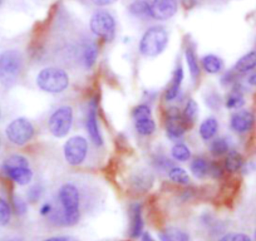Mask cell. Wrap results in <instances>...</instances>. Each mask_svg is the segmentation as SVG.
Masks as SVG:
<instances>
[{
  "label": "cell",
  "mask_w": 256,
  "mask_h": 241,
  "mask_svg": "<svg viewBox=\"0 0 256 241\" xmlns=\"http://www.w3.org/2000/svg\"><path fill=\"white\" fill-rule=\"evenodd\" d=\"M14 206H16V212L20 214V215H22V214L26 212V202H24V201L22 200L20 198H14Z\"/></svg>",
  "instance_id": "35"
},
{
  "label": "cell",
  "mask_w": 256,
  "mask_h": 241,
  "mask_svg": "<svg viewBox=\"0 0 256 241\" xmlns=\"http://www.w3.org/2000/svg\"><path fill=\"white\" fill-rule=\"evenodd\" d=\"M136 120V131L138 132L142 136H150L156 130V124H154V120L151 117L141 118V120Z\"/></svg>",
  "instance_id": "25"
},
{
  "label": "cell",
  "mask_w": 256,
  "mask_h": 241,
  "mask_svg": "<svg viewBox=\"0 0 256 241\" xmlns=\"http://www.w3.org/2000/svg\"><path fill=\"white\" fill-rule=\"evenodd\" d=\"M6 241H20V238H9V240H6Z\"/></svg>",
  "instance_id": "42"
},
{
  "label": "cell",
  "mask_w": 256,
  "mask_h": 241,
  "mask_svg": "<svg viewBox=\"0 0 256 241\" xmlns=\"http://www.w3.org/2000/svg\"><path fill=\"white\" fill-rule=\"evenodd\" d=\"M184 56H186V62L187 66H188L191 77L194 80H198V76H200V64H198V59L196 56L194 48L192 46H187L186 52H184Z\"/></svg>",
  "instance_id": "19"
},
{
  "label": "cell",
  "mask_w": 256,
  "mask_h": 241,
  "mask_svg": "<svg viewBox=\"0 0 256 241\" xmlns=\"http://www.w3.org/2000/svg\"><path fill=\"white\" fill-rule=\"evenodd\" d=\"M0 144H2V138H0Z\"/></svg>",
  "instance_id": "45"
},
{
  "label": "cell",
  "mask_w": 256,
  "mask_h": 241,
  "mask_svg": "<svg viewBox=\"0 0 256 241\" xmlns=\"http://www.w3.org/2000/svg\"><path fill=\"white\" fill-rule=\"evenodd\" d=\"M254 241H256V228H255V232H254Z\"/></svg>",
  "instance_id": "43"
},
{
  "label": "cell",
  "mask_w": 256,
  "mask_h": 241,
  "mask_svg": "<svg viewBox=\"0 0 256 241\" xmlns=\"http://www.w3.org/2000/svg\"><path fill=\"white\" fill-rule=\"evenodd\" d=\"M198 103L194 100H190L188 102L186 103V107H184V112H182V117H184V124H186L187 127H191L192 124L196 122V118H198Z\"/></svg>",
  "instance_id": "22"
},
{
  "label": "cell",
  "mask_w": 256,
  "mask_h": 241,
  "mask_svg": "<svg viewBox=\"0 0 256 241\" xmlns=\"http://www.w3.org/2000/svg\"><path fill=\"white\" fill-rule=\"evenodd\" d=\"M254 124H255V117H254L250 110H241L232 113L230 118V124L232 131L240 134H248V131H251Z\"/></svg>",
  "instance_id": "11"
},
{
  "label": "cell",
  "mask_w": 256,
  "mask_h": 241,
  "mask_svg": "<svg viewBox=\"0 0 256 241\" xmlns=\"http://www.w3.org/2000/svg\"><path fill=\"white\" fill-rule=\"evenodd\" d=\"M128 10L136 18H151L150 16L148 4H147L146 0H136L128 6Z\"/></svg>",
  "instance_id": "24"
},
{
  "label": "cell",
  "mask_w": 256,
  "mask_h": 241,
  "mask_svg": "<svg viewBox=\"0 0 256 241\" xmlns=\"http://www.w3.org/2000/svg\"><path fill=\"white\" fill-rule=\"evenodd\" d=\"M59 202L64 218V225L73 226L80 220V191L73 184H64L58 192Z\"/></svg>",
  "instance_id": "1"
},
{
  "label": "cell",
  "mask_w": 256,
  "mask_h": 241,
  "mask_svg": "<svg viewBox=\"0 0 256 241\" xmlns=\"http://www.w3.org/2000/svg\"><path fill=\"white\" fill-rule=\"evenodd\" d=\"M225 104L230 110H238V108L242 107L245 104V97H244L242 92L238 88H236L232 92L228 93Z\"/></svg>",
  "instance_id": "26"
},
{
  "label": "cell",
  "mask_w": 256,
  "mask_h": 241,
  "mask_svg": "<svg viewBox=\"0 0 256 241\" xmlns=\"http://www.w3.org/2000/svg\"><path fill=\"white\" fill-rule=\"evenodd\" d=\"M218 124L216 118L208 117L204 120L200 126V136L202 137V140L205 141H210L211 138L215 137V134H218Z\"/></svg>",
  "instance_id": "18"
},
{
  "label": "cell",
  "mask_w": 256,
  "mask_h": 241,
  "mask_svg": "<svg viewBox=\"0 0 256 241\" xmlns=\"http://www.w3.org/2000/svg\"><path fill=\"white\" fill-rule=\"evenodd\" d=\"M142 241H156L148 232H142Z\"/></svg>",
  "instance_id": "41"
},
{
  "label": "cell",
  "mask_w": 256,
  "mask_h": 241,
  "mask_svg": "<svg viewBox=\"0 0 256 241\" xmlns=\"http://www.w3.org/2000/svg\"><path fill=\"white\" fill-rule=\"evenodd\" d=\"M191 172L196 177H205L210 174V164L205 158H196L191 164Z\"/></svg>",
  "instance_id": "27"
},
{
  "label": "cell",
  "mask_w": 256,
  "mask_h": 241,
  "mask_svg": "<svg viewBox=\"0 0 256 241\" xmlns=\"http://www.w3.org/2000/svg\"><path fill=\"white\" fill-rule=\"evenodd\" d=\"M148 4L150 16L156 20H167L177 13V0H146Z\"/></svg>",
  "instance_id": "9"
},
{
  "label": "cell",
  "mask_w": 256,
  "mask_h": 241,
  "mask_svg": "<svg viewBox=\"0 0 256 241\" xmlns=\"http://www.w3.org/2000/svg\"><path fill=\"white\" fill-rule=\"evenodd\" d=\"M134 120H141V118L151 117V110H150L148 106L146 104L137 106L134 110Z\"/></svg>",
  "instance_id": "34"
},
{
  "label": "cell",
  "mask_w": 256,
  "mask_h": 241,
  "mask_svg": "<svg viewBox=\"0 0 256 241\" xmlns=\"http://www.w3.org/2000/svg\"><path fill=\"white\" fill-rule=\"evenodd\" d=\"M2 3H3V0H0V6H2Z\"/></svg>",
  "instance_id": "44"
},
{
  "label": "cell",
  "mask_w": 256,
  "mask_h": 241,
  "mask_svg": "<svg viewBox=\"0 0 256 241\" xmlns=\"http://www.w3.org/2000/svg\"><path fill=\"white\" fill-rule=\"evenodd\" d=\"M6 174L18 185H28L33 178V172L29 167H16V168L6 170Z\"/></svg>",
  "instance_id": "15"
},
{
  "label": "cell",
  "mask_w": 256,
  "mask_h": 241,
  "mask_svg": "<svg viewBox=\"0 0 256 241\" xmlns=\"http://www.w3.org/2000/svg\"><path fill=\"white\" fill-rule=\"evenodd\" d=\"M87 140L80 136L72 137L64 144V157H66V161L72 166H78V164H83L87 157Z\"/></svg>",
  "instance_id": "8"
},
{
  "label": "cell",
  "mask_w": 256,
  "mask_h": 241,
  "mask_svg": "<svg viewBox=\"0 0 256 241\" xmlns=\"http://www.w3.org/2000/svg\"><path fill=\"white\" fill-rule=\"evenodd\" d=\"M168 43V33L164 26H154L147 29L140 42V52L146 56H156L164 50Z\"/></svg>",
  "instance_id": "4"
},
{
  "label": "cell",
  "mask_w": 256,
  "mask_h": 241,
  "mask_svg": "<svg viewBox=\"0 0 256 241\" xmlns=\"http://www.w3.org/2000/svg\"><path fill=\"white\" fill-rule=\"evenodd\" d=\"M44 241H78L76 238H70V236H56V238H46Z\"/></svg>",
  "instance_id": "38"
},
{
  "label": "cell",
  "mask_w": 256,
  "mask_h": 241,
  "mask_svg": "<svg viewBox=\"0 0 256 241\" xmlns=\"http://www.w3.org/2000/svg\"><path fill=\"white\" fill-rule=\"evenodd\" d=\"M244 166V158L238 152L228 151V157L225 160V167L230 172H238Z\"/></svg>",
  "instance_id": "23"
},
{
  "label": "cell",
  "mask_w": 256,
  "mask_h": 241,
  "mask_svg": "<svg viewBox=\"0 0 256 241\" xmlns=\"http://www.w3.org/2000/svg\"><path fill=\"white\" fill-rule=\"evenodd\" d=\"M92 33L110 42L116 34V20L107 10H98L92 16L90 22Z\"/></svg>",
  "instance_id": "6"
},
{
  "label": "cell",
  "mask_w": 256,
  "mask_h": 241,
  "mask_svg": "<svg viewBox=\"0 0 256 241\" xmlns=\"http://www.w3.org/2000/svg\"><path fill=\"white\" fill-rule=\"evenodd\" d=\"M218 241H251V238L244 232H228L218 238Z\"/></svg>",
  "instance_id": "33"
},
{
  "label": "cell",
  "mask_w": 256,
  "mask_h": 241,
  "mask_svg": "<svg viewBox=\"0 0 256 241\" xmlns=\"http://www.w3.org/2000/svg\"><path fill=\"white\" fill-rule=\"evenodd\" d=\"M6 137L12 144L23 146L28 144L34 134L33 124L26 118H16L6 127Z\"/></svg>",
  "instance_id": "7"
},
{
  "label": "cell",
  "mask_w": 256,
  "mask_h": 241,
  "mask_svg": "<svg viewBox=\"0 0 256 241\" xmlns=\"http://www.w3.org/2000/svg\"><path fill=\"white\" fill-rule=\"evenodd\" d=\"M182 80H184V70H182V66L178 63L174 72L171 86H170L168 90H167L166 92L167 100H174V98H177V96L180 94V90H181Z\"/></svg>",
  "instance_id": "16"
},
{
  "label": "cell",
  "mask_w": 256,
  "mask_h": 241,
  "mask_svg": "<svg viewBox=\"0 0 256 241\" xmlns=\"http://www.w3.org/2000/svg\"><path fill=\"white\" fill-rule=\"evenodd\" d=\"M171 154L176 161H187L191 157V151L186 144H176L172 147Z\"/></svg>",
  "instance_id": "30"
},
{
  "label": "cell",
  "mask_w": 256,
  "mask_h": 241,
  "mask_svg": "<svg viewBox=\"0 0 256 241\" xmlns=\"http://www.w3.org/2000/svg\"><path fill=\"white\" fill-rule=\"evenodd\" d=\"M161 241H190L188 234L176 228H170L160 234Z\"/></svg>",
  "instance_id": "21"
},
{
  "label": "cell",
  "mask_w": 256,
  "mask_h": 241,
  "mask_svg": "<svg viewBox=\"0 0 256 241\" xmlns=\"http://www.w3.org/2000/svg\"><path fill=\"white\" fill-rule=\"evenodd\" d=\"M168 177L176 184H181V185H186L190 182V177L187 174V172L184 171L181 167L174 166L170 168L168 171Z\"/></svg>",
  "instance_id": "28"
},
{
  "label": "cell",
  "mask_w": 256,
  "mask_h": 241,
  "mask_svg": "<svg viewBox=\"0 0 256 241\" xmlns=\"http://www.w3.org/2000/svg\"><path fill=\"white\" fill-rule=\"evenodd\" d=\"M73 124V110L70 106H63L54 110L53 114L49 118V131L54 137L67 136L72 128Z\"/></svg>",
  "instance_id": "5"
},
{
  "label": "cell",
  "mask_w": 256,
  "mask_h": 241,
  "mask_svg": "<svg viewBox=\"0 0 256 241\" xmlns=\"http://www.w3.org/2000/svg\"><path fill=\"white\" fill-rule=\"evenodd\" d=\"M130 218H131V228L130 234L132 238H138L144 231V220H142V208L140 204H134L130 208Z\"/></svg>",
  "instance_id": "13"
},
{
  "label": "cell",
  "mask_w": 256,
  "mask_h": 241,
  "mask_svg": "<svg viewBox=\"0 0 256 241\" xmlns=\"http://www.w3.org/2000/svg\"><path fill=\"white\" fill-rule=\"evenodd\" d=\"M98 49L93 43H87L82 49V63L86 68L93 67L97 60Z\"/></svg>",
  "instance_id": "20"
},
{
  "label": "cell",
  "mask_w": 256,
  "mask_h": 241,
  "mask_svg": "<svg viewBox=\"0 0 256 241\" xmlns=\"http://www.w3.org/2000/svg\"><path fill=\"white\" fill-rule=\"evenodd\" d=\"M16 167H29L28 160L23 156H19V154H14V156H10L9 158H6L3 164L4 171L10 168H16Z\"/></svg>",
  "instance_id": "29"
},
{
  "label": "cell",
  "mask_w": 256,
  "mask_h": 241,
  "mask_svg": "<svg viewBox=\"0 0 256 241\" xmlns=\"http://www.w3.org/2000/svg\"><path fill=\"white\" fill-rule=\"evenodd\" d=\"M23 70V56L18 50L0 53V82L6 87H13Z\"/></svg>",
  "instance_id": "2"
},
{
  "label": "cell",
  "mask_w": 256,
  "mask_h": 241,
  "mask_svg": "<svg viewBox=\"0 0 256 241\" xmlns=\"http://www.w3.org/2000/svg\"><path fill=\"white\" fill-rule=\"evenodd\" d=\"M92 2L96 4V6H110V4H113L114 2H117V0H92Z\"/></svg>",
  "instance_id": "39"
},
{
  "label": "cell",
  "mask_w": 256,
  "mask_h": 241,
  "mask_svg": "<svg viewBox=\"0 0 256 241\" xmlns=\"http://www.w3.org/2000/svg\"><path fill=\"white\" fill-rule=\"evenodd\" d=\"M40 195H42V188L36 185L34 186V188L30 190V192H29V198H30L32 201H36L39 200Z\"/></svg>",
  "instance_id": "36"
},
{
  "label": "cell",
  "mask_w": 256,
  "mask_h": 241,
  "mask_svg": "<svg viewBox=\"0 0 256 241\" xmlns=\"http://www.w3.org/2000/svg\"><path fill=\"white\" fill-rule=\"evenodd\" d=\"M201 63H202L204 70L210 74H218L224 70L222 59L218 58V56H214V54H208V56H204Z\"/></svg>",
  "instance_id": "17"
},
{
  "label": "cell",
  "mask_w": 256,
  "mask_h": 241,
  "mask_svg": "<svg viewBox=\"0 0 256 241\" xmlns=\"http://www.w3.org/2000/svg\"><path fill=\"white\" fill-rule=\"evenodd\" d=\"M36 86L46 93H60L70 86V77L60 68H44L36 77Z\"/></svg>",
  "instance_id": "3"
},
{
  "label": "cell",
  "mask_w": 256,
  "mask_h": 241,
  "mask_svg": "<svg viewBox=\"0 0 256 241\" xmlns=\"http://www.w3.org/2000/svg\"><path fill=\"white\" fill-rule=\"evenodd\" d=\"M210 151L215 156H221V154H225L230 151V144H228V141L226 138H216L211 144Z\"/></svg>",
  "instance_id": "31"
},
{
  "label": "cell",
  "mask_w": 256,
  "mask_h": 241,
  "mask_svg": "<svg viewBox=\"0 0 256 241\" xmlns=\"http://www.w3.org/2000/svg\"><path fill=\"white\" fill-rule=\"evenodd\" d=\"M86 126H87V131L90 134V140L96 146H102L103 138L102 134L100 132V126H98V118H97V106L94 102L90 104V110H88L87 120H86Z\"/></svg>",
  "instance_id": "12"
},
{
  "label": "cell",
  "mask_w": 256,
  "mask_h": 241,
  "mask_svg": "<svg viewBox=\"0 0 256 241\" xmlns=\"http://www.w3.org/2000/svg\"><path fill=\"white\" fill-rule=\"evenodd\" d=\"M52 208H53V206H52V204H44L43 208H40V214L42 215H49V212L52 211Z\"/></svg>",
  "instance_id": "40"
},
{
  "label": "cell",
  "mask_w": 256,
  "mask_h": 241,
  "mask_svg": "<svg viewBox=\"0 0 256 241\" xmlns=\"http://www.w3.org/2000/svg\"><path fill=\"white\" fill-rule=\"evenodd\" d=\"M256 68V50H251L248 53H246L245 56H241L236 62L235 68H234V72L238 73V74H246V73H250L252 70H255Z\"/></svg>",
  "instance_id": "14"
},
{
  "label": "cell",
  "mask_w": 256,
  "mask_h": 241,
  "mask_svg": "<svg viewBox=\"0 0 256 241\" xmlns=\"http://www.w3.org/2000/svg\"><path fill=\"white\" fill-rule=\"evenodd\" d=\"M0 116H2V112H0Z\"/></svg>",
  "instance_id": "46"
},
{
  "label": "cell",
  "mask_w": 256,
  "mask_h": 241,
  "mask_svg": "<svg viewBox=\"0 0 256 241\" xmlns=\"http://www.w3.org/2000/svg\"><path fill=\"white\" fill-rule=\"evenodd\" d=\"M10 216L12 211L8 202L6 200H3V198H0V225H6L10 221Z\"/></svg>",
  "instance_id": "32"
},
{
  "label": "cell",
  "mask_w": 256,
  "mask_h": 241,
  "mask_svg": "<svg viewBox=\"0 0 256 241\" xmlns=\"http://www.w3.org/2000/svg\"><path fill=\"white\" fill-rule=\"evenodd\" d=\"M246 82H248V84L256 87V70H252V72L248 73V78H246Z\"/></svg>",
  "instance_id": "37"
},
{
  "label": "cell",
  "mask_w": 256,
  "mask_h": 241,
  "mask_svg": "<svg viewBox=\"0 0 256 241\" xmlns=\"http://www.w3.org/2000/svg\"><path fill=\"white\" fill-rule=\"evenodd\" d=\"M187 126L184 124V117L177 108H171L167 113L166 120V131L167 136L172 140L181 138L186 131Z\"/></svg>",
  "instance_id": "10"
}]
</instances>
